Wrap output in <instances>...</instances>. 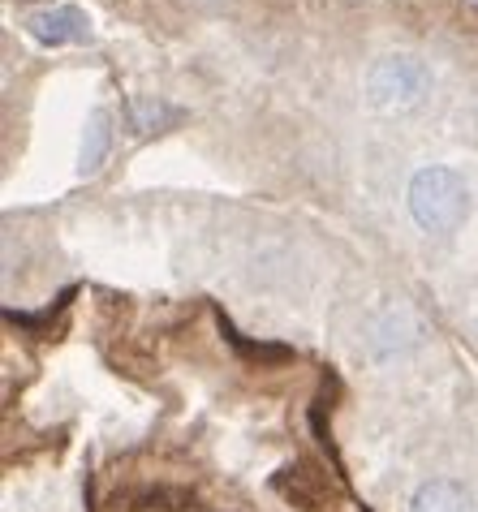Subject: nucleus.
Listing matches in <instances>:
<instances>
[{
  "label": "nucleus",
  "instance_id": "1",
  "mask_svg": "<svg viewBox=\"0 0 478 512\" xmlns=\"http://www.w3.org/2000/svg\"><path fill=\"white\" fill-rule=\"evenodd\" d=\"M405 203H410V216L423 233H453L470 211V190L453 168L431 164V168H418L414 173Z\"/></svg>",
  "mask_w": 478,
  "mask_h": 512
},
{
  "label": "nucleus",
  "instance_id": "2",
  "mask_svg": "<svg viewBox=\"0 0 478 512\" xmlns=\"http://www.w3.org/2000/svg\"><path fill=\"white\" fill-rule=\"evenodd\" d=\"M431 87V69L410 52H392L379 56L367 74V95L379 112H405L414 108L418 99L427 95Z\"/></svg>",
  "mask_w": 478,
  "mask_h": 512
},
{
  "label": "nucleus",
  "instance_id": "3",
  "mask_svg": "<svg viewBox=\"0 0 478 512\" xmlns=\"http://www.w3.org/2000/svg\"><path fill=\"white\" fill-rule=\"evenodd\" d=\"M26 31L48 48H65V44H82V39L91 35V22H87V13L74 9V5H56V9L31 13V18H26Z\"/></svg>",
  "mask_w": 478,
  "mask_h": 512
},
{
  "label": "nucleus",
  "instance_id": "4",
  "mask_svg": "<svg viewBox=\"0 0 478 512\" xmlns=\"http://www.w3.org/2000/svg\"><path fill=\"white\" fill-rule=\"evenodd\" d=\"M410 512H474V500L461 482L435 478V482H423V487H418Z\"/></svg>",
  "mask_w": 478,
  "mask_h": 512
},
{
  "label": "nucleus",
  "instance_id": "5",
  "mask_svg": "<svg viewBox=\"0 0 478 512\" xmlns=\"http://www.w3.org/2000/svg\"><path fill=\"white\" fill-rule=\"evenodd\" d=\"M112 117L104 108H95L91 112V121H87V138H82V155H78V168L82 173H95V168L104 164V155H108V142H112Z\"/></svg>",
  "mask_w": 478,
  "mask_h": 512
}]
</instances>
